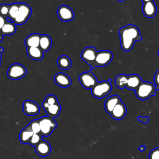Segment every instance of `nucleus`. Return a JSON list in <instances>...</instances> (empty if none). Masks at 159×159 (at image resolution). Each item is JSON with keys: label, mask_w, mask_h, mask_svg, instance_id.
Returning a JSON list of instances; mask_svg holds the SVG:
<instances>
[{"label": "nucleus", "mask_w": 159, "mask_h": 159, "mask_svg": "<svg viewBox=\"0 0 159 159\" xmlns=\"http://www.w3.org/2000/svg\"><path fill=\"white\" fill-rule=\"evenodd\" d=\"M127 113V108L125 105L122 102H119L110 113L111 116L115 120H119L123 119Z\"/></svg>", "instance_id": "obj_12"}, {"label": "nucleus", "mask_w": 159, "mask_h": 159, "mask_svg": "<svg viewBox=\"0 0 159 159\" xmlns=\"http://www.w3.org/2000/svg\"><path fill=\"white\" fill-rule=\"evenodd\" d=\"M6 20H7L6 18H5L4 17L0 15V30L2 29V27H3V25H4V23L6 22Z\"/></svg>", "instance_id": "obj_34"}, {"label": "nucleus", "mask_w": 159, "mask_h": 159, "mask_svg": "<svg viewBox=\"0 0 159 159\" xmlns=\"http://www.w3.org/2000/svg\"><path fill=\"white\" fill-rule=\"evenodd\" d=\"M32 14V9L29 5L24 2H19V9L13 21L16 25L25 24Z\"/></svg>", "instance_id": "obj_5"}, {"label": "nucleus", "mask_w": 159, "mask_h": 159, "mask_svg": "<svg viewBox=\"0 0 159 159\" xmlns=\"http://www.w3.org/2000/svg\"><path fill=\"white\" fill-rule=\"evenodd\" d=\"M54 81L57 85L61 88H68L71 84V78L63 73H57L54 76Z\"/></svg>", "instance_id": "obj_15"}, {"label": "nucleus", "mask_w": 159, "mask_h": 159, "mask_svg": "<svg viewBox=\"0 0 159 159\" xmlns=\"http://www.w3.org/2000/svg\"><path fill=\"white\" fill-rule=\"evenodd\" d=\"M153 1V0H142V1L143 3H145V2H150V1Z\"/></svg>", "instance_id": "obj_38"}, {"label": "nucleus", "mask_w": 159, "mask_h": 159, "mask_svg": "<svg viewBox=\"0 0 159 159\" xmlns=\"http://www.w3.org/2000/svg\"><path fill=\"white\" fill-rule=\"evenodd\" d=\"M158 55L159 56V50H158Z\"/></svg>", "instance_id": "obj_40"}, {"label": "nucleus", "mask_w": 159, "mask_h": 159, "mask_svg": "<svg viewBox=\"0 0 159 159\" xmlns=\"http://www.w3.org/2000/svg\"><path fill=\"white\" fill-rule=\"evenodd\" d=\"M113 58L112 53L107 50H101L97 52L95 60V67H103L109 64Z\"/></svg>", "instance_id": "obj_9"}, {"label": "nucleus", "mask_w": 159, "mask_h": 159, "mask_svg": "<svg viewBox=\"0 0 159 159\" xmlns=\"http://www.w3.org/2000/svg\"><path fill=\"white\" fill-rule=\"evenodd\" d=\"M40 36L41 35L37 33H33L29 35L24 41L26 47H39Z\"/></svg>", "instance_id": "obj_19"}, {"label": "nucleus", "mask_w": 159, "mask_h": 159, "mask_svg": "<svg viewBox=\"0 0 159 159\" xmlns=\"http://www.w3.org/2000/svg\"><path fill=\"white\" fill-rule=\"evenodd\" d=\"M9 5H10L9 11L7 19H9L10 20L13 22L19 9V2H15V3L11 4Z\"/></svg>", "instance_id": "obj_27"}, {"label": "nucleus", "mask_w": 159, "mask_h": 159, "mask_svg": "<svg viewBox=\"0 0 159 159\" xmlns=\"http://www.w3.org/2000/svg\"><path fill=\"white\" fill-rule=\"evenodd\" d=\"M35 150L38 155L42 157H45L50 154L52 148L48 142L43 140H42L35 147Z\"/></svg>", "instance_id": "obj_13"}, {"label": "nucleus", "mask_w": 159, "mask_h": 159, "mask_svg": "<svg viewBox=\"0 0 159 159\" xmlns=\"http://www.w3.org/2000/svg\"><path fill=\"white\" fill-rule=\"evenodd\" d=\"M57 65L60 69L66 70H68L71 65V60L66 55H61L57 59Z\"/></svg>", "instance_id": "obj_24"}, {"label": "nucleus", "mask_w": 159, "mask_h": 159, "mask_svg": "<svg viewBox=\"0 0 159 159\" xmlns=\"http://www.w3.org/2000/svg\"><path fill=\"white\" fill-rule=\"evenodd\" d=\"M27 73L25 67L19 63H13L9 66L7 71V77L12 80L22 78Z\"/></svg>", "instance_id": "obj_6"}, {"label": "nucleus", "mask_w": 159, "mask_h": 159, "mask_svg": "<svg viewBox=\"0 0 159 159\" xmlns=\"http://www.w3.org/2000/svg\"><path fill=\"white\" fill-rule=\"evenodd\" d=\"M153 80L155 84V87L156 89L159 90V69L157 71V72L155 74Z\"/></svg>", "instance_id": "obj_32"}, {"label": "nucleus", "mask_w": 159, "mask_h": 159, "mask_svg": "<svg viewBox=\"0 0 159 159\" xmlns=\"http://www.w3.org/2000/svg\"><path fill=\"white\" fill-rule=\"evenodd\" d=\"M137 120L140 122H142L143 124H147L149 121V117L148 116H138L137 117Z\"/></svg>", "instance_id": "obj_33"}, {"label": "nucleus", "mask_w": 159, "mask_h": 159, "mask_svg": "<svg viewBox=\"0 0 159 159\" xmlns=\"http://www.w3.org/2000/svg\"><path fill=\"white\" fill-rule=\"evenodd\" d=\"M52 45V40L51 37L47 34H43L40 36L39 47L44 52L48 51Z\"/></svg>", "instance_id": "obj_22"}, {"label": "nucleus", "mask_w": 159, "mask_h": 159, "mask_svg": "<svg viewBox=\"0 0 159 159\" xmlns=\"http://www.w3.org/2000/svg\"><path fill=\"white\" fill-rule=\"evenodd\" d=\"M148 159H159V147L153 148L150 152Z\"/></svg>", "instance_id": "obj_31"}, {"label": "nucleus", "mask_w": 159, "mask_h": 159, "mask_svg": "<svg viewBox=\"0 0 159 159\" xmlns=\"http://www.w3.org/2000/svg\"><path fill=\"white\" fill-rule=\"evenodd\" d=\"M33 134L34 133L32 132V131L30 130V127L27 125L20 131V133H19L20 142L24 144H28Z\"/></svg>", "instance_id": "obj_21"}, {"label": "nucleus", "mask_w": 159, "mask_h": 159, "mask_svg": "<svg viewBox=\"0 0 159 159\" xmlns=\"http://www.w3.org/2000/svg\"><path fill=\"white\" fill-rule=\"evenodd\" d=\"M112 86L111 80L98 82L96 85L91 89L92 95L98 99H101L107 96L112 91Z\"/></svg>", "instance_id": "obj_3"}, {"label": "nucleus", "mask_w": 159, "mask_h": 159, "mask_svg": "<svg viewBox=\"0 0 159 159\" xmlns=\"http://www.w3.org/2000/svg\"><path fill=\"white\" fill-rule=\"evenodd\" d=\"M120 101V98L118 95H113L108 97L104 102V108L106 111L110 114L114 107Z\"/></svg>", "instance_id": "obj_18"}, {"label": "nucleus", "mask_w": 159, "mask_h": 159, "mask_svg": "<svg viewBox=\"0 0 159 159\" xmlns=\"http://www.w3.org/2000/svg\"><path fill=\"white\" fill-rule=\"evenodd\" d=\"M119 34L120 47L125 52L130 51L136 41L142 39L140 30L133 24H128L122 27L119 30Z\"/></svg>", "instance_id": "obj_1"}, {"label": "nucleus", "mask_w": 159, "mask_h": 159, "mask_svg": "<svg viewBox=\"0 0 159 159\" xmlns=\"http://www.w3.org/2000/svg\"><path fill=\"white\" fill-rule=\"evenodd\" d=\"M128 80V75L125 74H120L117 75L115 78V84L119 89L126 88Z\"/></svg>", "instance_id": "obj_25"}, {"label": "nucleus", "mask_w": 159, "mask_h": 159, "mask_svg": "<svg viewBox=\"0 0 159 159\" xmlns=\"http://www.w3.org/2000/svg\"><path fill=\"white\" fill-rule=\"evenodd\" d=\"M4 52V48H0V66H1V58H2V57H1V55H2V52Z\"/></svg>", "instance_id": "obj_36"}, {"label": "nucleus", "mask_w": 159, "mask_h": 159, "mask_svg": "<svg viewBox=\"0 0 159 159\" xmlns=\"http://www.w3.org/2000/svg\"><path fill=\"white\" fill-rule=\"evenodd\" d=\"M58 102V99L55 95L49 94L45 97L44 101L42 103V108L44 110H45L49 106L55 104Z\"/></svg>", "instance_id": "obj_26"}, {"label": "nucleus", "mask_w": 159, "mask_h": 159, "mask_svg": "<svg viewBox=\"0 0 159 159\" xmlns=\"http://www.w3.org/2000/svg\"><path fill=\"white\" fill-rule=\"evenodd\" d=\"M42 140V135L41 134H34L30 138L28 144L35 147Z\"/></svg>", "instance_id": "obj_29"}, {"label": "nucleus", "mask_w": 159, "mask_h": 159, "mask_svg": "<svg viewBox=\"0 0 159 159\" xmlns=\"http://www.w3.org/2000/svg\"><path fill=\"white\" fill-rule=\"evenodd\" d=\"M26 52L29 57L34 60H40L43 58L44 52L39 47H27Z\"/></svg>", "instance_id": "obj_17"}, {"label": "nucleus", "mask_w": 159, "mask_h": 159, "mask_svg": "<svg viewBox=\"0 0 159 159\" xmlns=\"http://www.w3.org/2000/svg\"><path fill=\"white\" fill-rule=\"evenodd\" d=\"M38 120L40 126V134L42 137L49 136L57 127V123L53 118L48 116L41 117Z\"/></svg>", "instance_id": "obj_4"}, {"label": "nucleus", "mask_w": 159, "mask_h": 159, "mask_svg": "<svg viewBox=\"0 0 159 159\" xmlns=\"http://www.w3.org/2000/svg\"><path fill=\"white\" fill-rule=\"evenodd\" d=\"M28 125L34 134H40V126L38 119L32 120Z\"/></svg>", "instance_id": "obj_28"}, {"label": "nucleus", "mask_w": 159, "mask_h": 159, "mask_svg": "<svg viewBox=\"0 0 159 159\" xmlns=\"http://www.w3.org/2000/svg\"><path fill=\"white\" fill-rule=\"evenodd\" d=\"M118 1H119V2H123L124 0H117Z\"/></svg>", "instance_id": "obj_39"}, {"label": "nucleus", "mask_w": 159, "mask_h": 159, "mask_svg": "<svg viewBox=\"0 0 159 159\" xmlns=\"http://www.w3.org/2000/svg\"><path fill=\"white\" fill-rule=\"evenodd\" d=\"M61 106L59 102L56 103L53 105L49 106L45 111L47 114V116L52 118H55L58 117L61 112Z\"/></svg>", "instance_id": "obj_23"}, {"label": "nucleus", "mask_w": 159, "mask_h": 159, "mask_svg": "<svg viewBox=\"0 0 159 159\" xmlns=\"http://www.w3.org/2000/svg\"><path fill=\"white\" fill-rule=\"evenodd\" d=\"M142 10L143 15L147 18L154 17L157 12V6L153 1L143 3Z\"/></svg>", "instance_id": "obj_14"}, {"label": "nucleus", "mask_w": 159, "mask_h": 159, "mask_svg": "<svg viewBox=\"0 0 159 159\" xmlns=\"http://www.w3.org/2000/svg\"><path fill=\"white\" fill-rule=\"evenodd\" d=\"M157 90L155 85L148 81H143L137 88L135 91L136 96L140 100H146L155 95Z\"/></svg>", "instance_id": "obj_2"}, {"label": "nucleus", "mask_w": 159, "mask_h": 159, "mask_svg": "<svg viewBox=\"0 0 159 159\" xmlns=\"http://www.w3.org/2000/svg\"><path fill=\"white\" fill-rule=\"evenodd\" d=\"M98 51L94 47H85L81 53V58L91 66V70L95 68V60Z\"/></svg>", "instance_id": "obj_7"}, {"label": "nucleus", "mask_w": 159, "mask_h": 159, "mask_svg": "<svg viewBox=\"0 0 159 159\" xmlns=\"http://www.w3.org/2000/svg\"><path fill=\"white\" fill-rule=\"evenodd\" d=\"M24 113L29 116H34L40 112V107L37 103L32 100H25L22 104Z\"/></svg>", "instance_id": "obj_11"}, {"label": "nucleus", "mask_w": 159, "mask_h": 159, "mask_svg": "<svg viewBox=\"0 0 159 159\" xmlns=\"http://www.w3.org/2000/svg\"><path fill=\"white\" fill-rule=\"evenodd\" d=\"M16 31V24L11 20H6L0 32L3 35H11Z\"/></svg>", "instance_id": "obj_20"}, {"label": "nucleus", "mask_w": 159, "mask_h": 159, "mask_svg": "<svg viewBox=\"0 0 159 159\" xmlns=\"http://www.w3.org/2000/svg\"><path fill=\"white\" fill-rule=\"evenodd\" d=\"M142 82V80L140 76L137 74H131L128 75L126 88L130 90L135 91Z\"/></svg>", "instance_id": "obj_16"}, {"label": "nucleus", "mask_w": 159, "mask_h": 159, "mask_svg": "<svg viewBox=\"0 0 159 159\" xmlns=\"http://www.w3.org/2000/svg\"><path fill=\"white\" fill-rule=\"evenodd\" d=\"M9 4H2L0 5V15L7 19L9 11Z\"/></svg>", "instance_id": "obj_30"}, {"label": "nucleus", "mask_w": 159, "mask_h": 159, "mask_svg": "<svg viewBox=\"0 0 159 159\" xmlns=\"http://www.w3.org/2000/svg\"><path fill=\"white\" fill-rule=\"evenodd\" d=\"M146 148V146L145 145H140L139 147V150L140 152H143Z\"/></svg>", "instance_id": "obj_35"}, {"label": "nucleus", "mask_w": 159, "mask_h": 159, "mask_svg": "<svg viewBox=\"0 0 159 159\" xmlns=\"http://www.w3.org/2000/svg\"><path fill=\"white\" fill-rule=\"evenodd\" d=\"M81 85L86 89L93 88L98 83L97 78L91 71H84L79 76Z\"/></svg>", "instance_id": "obj_8"}, {"label": "nucleus", "mask_w": 159, "mask_h": 159, "mask_svg": "<svg viewBox=\"0 0 159 159\" xmlns=\"http://www.w3.org/2000/svg\"><path fill=\"white\" fill-rule=\"evenodd\" d=\"M2 40H3V35L0 32V43L2 41Z\"/></svg>", "instance_id": "obj_37"}, {"label": "nucleus", "mask_w": 159, "mask_h": 159, "mask_svg": "<svg viewBox=\"0 0 159 159\" xmlns=\"http://www.w3.org/2000/svg\"><path fill=\"white\" fill-rule=\"evenodd\" d=\"M57 15L59 19L64 22L72 20L75 17L73 10L66 5H61L57 9Z\"/></svg>", "instance_id": "obj_10"}]
</instances>
